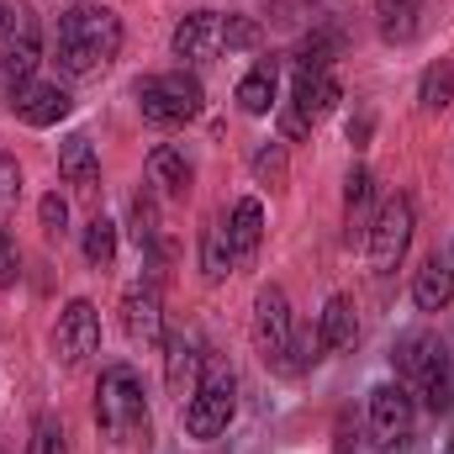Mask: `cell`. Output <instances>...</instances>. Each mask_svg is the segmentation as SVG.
<instances>
[{
	"instance_id": "10",
	"label": "cell",
	"mask_w": 454,
	"mask_h": 454,
	"mask_svg": "<svg viewBox=\"0 0 454 454\" xmlns=\"http://www.w3.org/2000/svg\"><path fill=\"white\" fill-rule=\"evenodd\" d=\"M96 343H101V312H96V301H69L64 312H59V323H53V354H59V364L64 370H80L90 354H96Z\"/></svg>"
},
{
	"instance_id": "22",
	"label": "cell",
	"mask_w": 454,
	"mask_h": 454,
	"mask_svg": "<svg viewBox=\"0 0 454 454\" xmlns=\"http://www.w3.org/2000/svg\"><path fill=\"white\" fill-rule=\"evenodd\" d=\"M412 301L423 307V312H444L454 301V270H450V259H428L423 270H418V280H412Z\"/></svg>"
},
{
	"instance_id": "33",
	"label": "cell",
	"mask_w": 454,
	"mask_h": 454,
	"mask_svg": "<svg viewBox=\"0 0 454 454\" xmlns=\"http://www.w3.org/2000/svg\"><path fill=\"white\" fill-rule=\"evenodd\" d=\"M74 5H96V0H74Z\"/></svg>"
},
{
	"instance_id": "1",
	"label": "cell",
	"mask_w": 454,
	"mask_h": 454,
	"mask_svg": "<svg viewBox=\"0 0 454 454\" xmlns=\"http://www.w3.org/2000/svg\"><path fill=\"white\" fill-rule=\"evenodd\" d=\"M53 48H59V69H64V74L90 80V74H101L116 53H121V16L106 11L101 0H96V5H69V11L59 16Z\"/></svg>"
},
{
	"instance_id": "21",
	"label": "cell",
	"mask_w": 454,
	"mask_h": 454,
	"mask_svg": "<svg viewBox=\"0 0 454 454\" xmlns=\"http://www.w3.org/2000/svg\"><path fill=\"white\" fill-rule=\"evenodd\" d=\"M259 238H264V207L254 201V196H243L238 207H232V217H227V243H232V259H254L259 254Z\"/></svg>"
},
{
	"instance_id": "32",
	"label": "cell",
	"mask_w": 454,
	"mask_h": 454,
	"mask_svg": "<svg viewBox=\"0 0 454 454\" xmlns=\"http://www.w3.org/2000/svg\"><path fill=\"white\" fill-rule=\"evenodd\" d=\"M16 275H21V254H16L11 232L0 227V291H5V286H16Z\"/></svg>"
},
{
	"instance_id": "17",
	"label": "cell",
	"mask_w": 454,
	"mask_h": 454,
	"mask_svg": "<svg viewBox=\"0 0 454 454\" xmlns=\"http://www.w3.org/2000/svg\"><path fill=\"white\" fill-rule=\"evenodd\" d=\"M191 180H196V169H191V159L180 153V148H153L148 153V185L159 191V196H175V201H185L191 196Z\"/></svg>"
},
{
	"instance_id": "30",
	"label": "cell",
	"mask_w": 454,
	"mask_h": 454,
	"mask_svg": "<svg viewBox=\"0 0 454 454\" xmlns=\"http://www.w3.org/2000/svg\"><path fill=\"white\" fill-rule=\"evenodd\" d=\"M27 454H69V439H64L59 418H37V423H32V444H27Z\"/></svg>"
},
{
	"instance_id": "12",
	"label": "cell",
	"mask_w": 454,
	"mask_h": 454,
	"mask_svg": "<svg viewBox=\"0 0 454 454\" xmlns=\"http://www.w3.org/2000/svg\"><path fill=\"white\" fill-rule=\"evenodd\" d=\"M11 112L21 116L27 127H59L64 116L74 112V101H69V90H64V85L21 80V85H11Z\"/></svg>"
},
{
	"instance_id": "20",
	"label": "cell",
	"mask_w": 454,
	"mask_h": 454,
	"mask_svg": "<svg viewBox=\"0 0 454 454\" xmlns=\"http://www.w3.org/2000/svg\"><path fill=\"white\" fill-rule=\"evenodd\" d=\"M375 27L386 43H412L423 32V0H375Z\"/></svg>"
},
{
	"instance_id": "25",
	"label": "cell",
	"mask_w": 454,
	"mask_h": 454,
	"mask_svg": "<svg viewBox=\"0 0 454 454\" xmlns=\"http://www.w3.org/2000/svg\"><path fill=\"white\" fill-rule=\"evenodd\" d=\"M85 259H90L96 270H106V264L116 259V223L112 217H101V212L85 223Z\"/></svg>"
},
{
	"instance_id": "34",
	"label": "cell",
	"mask_w": 454,
	"mask_h": 454,
	"mask_svg": "<svg viewBox=\"0 0 454 454\" xmlns=\"http://www.w3.org/2000/svg\"><path fill=\"white\" fill-rule=\"evenodd\" d=\"M450 454H454V439H450Z\"/></svg>"
},
{
	"instance_id": "4",
	"label": "cell",
	"mask_w": 454,
	"mask_h": 454,
	"mask_svg": "<svg viewBox=\"0 0 454 454\" xmlns=\"http://www.w3.org/2000/svg\"><path fill=\"white\" fill-rule=\"evenodd\" d=\"M132 96H137L143 121H153V127H185V121L201 116V80L185 74V69L143 74V80L132 85Z\"/></svg>"
},
{
	"instance_id": "28",
	"label": "cell",
	"mask_w": 454,
	"mask_h": 454,
	"mask_svg": "<svg viewBox=\"0 0 454 454\" xmlns=\"http://www.w3.org/2000/svg\"><path fill=\"white\" fill-rule=\"evenodd\" d=\"M21 207V164L11 153H0V223H11Z\"/></svg>"
},
{
	"instance_id": "3",
	"label": "cell",
	"mask_w": 454,
	"mask_h": 454,
	"mask_svg": "<svg viewBox=\"0 0 454 454\" xmlns=\"http://www.w3.org/2000/svg\"><path fill=\"white\" fill-rule=\"evenodd\" d=\"M96 428L116 439V444H132L148 434V396H143V380L132 364H106L101 380H96Z\"/></svg>"
},
{
	"instance_id": "24",
	"label": "cell",
	"mask_w": 454,
	"mask_h": 454,
	"mask_svg": "<svg viewBox=\"0 0 454 454\" xmlns=\"http://www.w3.org/2000/svg\"><path fill=\"white\" fill-rule=\"evenodd\" d=\"M418 101H423V112H444V106H450L454 101V69L450 64H428V69H423Z\"/></svg>"
},
{
	"instance_id": "11",
	"label": "cell",
	"mask_w": 454,
	"mask_h": 454,
	"mask_svg": "<svg viewBox=\"0 0 454 454\" xmlns=\"http://www.w3.org/2000/svg\"><path fill=\"white\" fill-rule=\"evenodd\" d=\"M121 333L132 348H159L164 343V301L159 286H132L121 296Z\"/></svg>"
},
{
	"instance_id": "23",
	"label": "cell",
	"mask_w": 454,
	"mask_h": 454,
	"mask_svg": "<svg viewBox=\"0 0 454 454\" xmlns=\"http://www.w3.org/2000/svg\"><path fill=\"white\" fill-rule=\"evenodd\" d=\"M275 64H254L243 80H238V106L248 116H270V106H275Z\"/></svg>"
},
{
	"instance_id": "15",
	"label": "cell",
	"mask_w": 454,
	"mask_h": 454,
	"mask_svg": "<svg viewBox=\"0 0 454 454\" xmlns=\"http://www.w3.org/2000/svg\"><path fill=\"white\" fill-rule=\"evenodd\" d=\"M201 364H207V354H201V343L191 339V333L164 339V386H169L180 402H191V391H196V380H201Z\"/></svg>"
},
{
	"instance_id": "18",
	"label": "cell",
	"mask_w": 454,
	"mask_h": 454,
	"mask_svg": "<svg viewBox=\"0 0 454 454\" xmlns=\"http://www.w3.org/2000/svg\"><path fill=\"white\" fill-rule=\"evenodd\" d=\"M370 223H375V180L364 164H354L343 180V227H348V238H364Z\"/></svg>"
},
{
	"instance_id": "2",
	"label": "cell",
	"mask_w": 454,
	"mask_h": 454,
	"mask_svg": "<svg viewBox=\"0 0 454 454\" xmlns=\"http://www.w3.org/2000/svg\"><path fill=\"white\" fill-rule=\"evenodd\" d=\"M391 359H396L402 386L412 396H423V407H434V412H450L454 407V359L434 333H407Z\"/></svg>"
},
{
	"instance_id": "26",
	"label": "cell",
	"mask_w": 454,
	"mask_h": 454,
	"mask_svg": "<svg viewBox=\"0 0 454 454\" xmlns=\"http://www.w3.org/2000/svg\"><path fill=\"white\" fill-rule=\"evenodd\" d=\"M201 270H207V280L217 286L227 270H232V243H227V227H207V238H201Z\"/></svg>"
},
{
	"instance_id": "14",
	"label": "cell",
	"mask_w": 454,
	"mask_h": 454,
	"mask_svg": "<svg viewBox=\"0 0 454 454\" xmlns=\"http://www.w3.org/2000/svg\"><path fill=\"white\" fill-rule=\"evenodd\" d=\"M180 64H212L223 53V11H191L169 37Z\"/></svg>"
},
{
	"instance_id": "6",
	"label": "cell",
	"mask_w": 454,
	"mask_h": 454,
	"mask_svg": "<svg viewBox=\"0 0 454 454\" xmlns=\"http://www.w3.org/2000/svg\"><path fill=\"white\" fill-rule=\"evenodd\" d=\"M339 96L343 90H339V80H333L328 69H296V80H291V101L280 106V132H286V143L312 137V127L339 106Z\"/></svg>"
},
{
	"instance_id": "16",
	"label": "cell",
	"mask_w": 454,
	"mask_h": 454,
	"mask_svg": "<svg viewBox=\"0 0 454 454\" xmlns=\"http://www.w3.org/2000/svg\"><path fill=\"white\" fill-rule=\"evenodd\" d=\"M59 175H64L85 201H96V191H101V159H96V148H90L85 132L64 137V148H59Z\"/></svg>"
},
{
	"instance_id": "29",
	"label": "cell",
	"mask_w": 454,
	"mask_h": 454,
	"mask_svg": "<svg viewBox=\"0 0 454 454\" xmlns=\"http://www.w3.org/2000/svg\"><path fill=\"white\" fill-rule=\"evenodd\" d=\"M259 21L254 16H223V48L227 53H243V48H259Z\"/></svg>"
},
{
	"instance_id": "27",
	"label": "cell",
	"mask_w": 454,
	"mask_h": 454,
	"mask_svg": "<svg viewBox=\"0 0 454 454\" xmlns=\"http://www.w3.org/2000/svg\"><path fill=\"white\" fill-rule=\"evenodd\" d=\"M254 180L270 185V191L286 185V143H259L254 148Z\"/></svg>"
},
{
	"instance_id": "19",
	"label": "cell",
	"mask_w": 454,
	"mask_h": 454,
	"mask_svg": "<svg viewBox=\"0 0 454 454\" xmlns=\"http://www.w3.org/2000/svg\"><path fill=\"white\" fill-rule=\"evenodd\" d=\"M359 343V317H354V301L348 296H328L323 317H317V348L323 354H343Z\"/></svg>"
},
{
	"instance_id": "13",
	"label": "cell",
	"mask_w": 454,
	"mask_h": 454,
	"mask_svg": "<svg viewBox=\"0 0 454 454\" xmlns=\"http://www.w3.org/2000/svg\"><path fill=\"white\" fill-rule=\"evenodd\" d=\"M370 434H375V444H402L412 434V391L402 380L396 386L386 380L370 391Z\"/></svg>"
},
{
	"instance_id": "9",
	"label": "cell",
	"mask_w": 454,
	"mask_h": 454,
	"mask_svg": "<svg viewBox=\"0 0 454 454\" xmlns=\"http://www.w3.org/2000/svg\"><path fill=\"white\" fill-rule=\"evenodd\" d=\"M364 248H370L375 275H391L407 259V248H412V201L407 196H386L375 207V223L364 232Z\"/></svg>"
},
{
	"instance_id": "31",
	"label": "cell",
	"mask_w": 454,
	"mask_h": 454,
	"mask_svg": "<svg viewBox=\"0 0 454 454\" xmlns=\"http://www.w3.org/2000/svg\"><path fill=\"white\" fill-rule=\"evenodd\" d=\"M37 223H43V238H53V243L69 232V207H64V196H59V191H53V196H43Z\"/></svg>"
},
{
	"instance_id": "8",
	"label": "cell",
	"mask_w": 454,
	"mask_h": 454,
	"mask_svg": "<svg viewBox=\"0 0 454 454\" xmlns=\"http://www.w3.org/2000/svg\"><path fill=\"white\" fill-rule=\"evenodd\" d=\"M254 348L270 370L291 375V348H296V317H291V301L280 286H264L259 301H254Z\"/></svg>"
},
{
	"instance_id": "7",
	"label": "cell",
	"mask_w": 454,
	"mask_h": 454,
	"mask_svg": "<svg viewBox=\"0 0 454 454\" xmlns=\"http://www.w3.org/2000/svg\"><path fill=\"white\" fill-rule=\"evenodd\" d=\"M37 59H43L37 11H32L27 0H5V5H0V74H5L11 85H21V80H32Z\"/></svg>"
},
{
	"instance_id": "5",
	"label": "cell",
	"mask_w": 454,
	"mask_h": 454,
	"mask_svg": "<svg viewBox=\"0 0 454 454\" xmlns=\"http://www.w3.org/2000/svg\"><path fill=\"white\" fill-rule=\"evenodd\" d=\"M232 412H238V380L217 354H207L201 380L185 402V428H191V439H217V434H227Z\"/></svg>"
}]
</instances>
